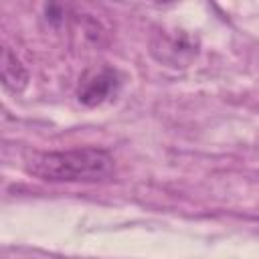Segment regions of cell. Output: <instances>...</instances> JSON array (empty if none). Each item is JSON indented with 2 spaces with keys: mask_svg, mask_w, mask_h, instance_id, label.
<instances>
[{
  "mask_svg": "<svg viewBox=\"0 0 259 259\" xmlns=\"http://www.w3.org/2000/svg\"><path fill=\"white\" fill-rule=\"evenodd\" d=\"M113 158L103 148H71L34 154L26 170L47 182H97L113 174Z\"/></svg>",
  "mask_w": 259,
  "mask_h": 259,
  "instance_id": "6da1fadb",
  "label": "cell"
},
{
  "mask_svg": "<svg viewBox=\"0 0 259 259\" xmlns=\"http://www.w3.org/2000/svg\"><path fill=\"white\" fill-rule=\"evenodd\" d=\"M152 55L170 67H186L196 57V42L182 30L162 32L152 40Z\"/></svg>",
  "mask_w": 259,
  "mask_h": 259,
  "instance_id": "3957f363",
  "label": "cell"
},
{
  "mask_svg": "<svg viewBox=\"0 0 259 259\" xmlns=\"http://www.w3.org/2000/svg\"><path fill=\"white\" fill-rule=\"evenodd\" d=\"M0 73H2V83L6 89L18 93L26 87L28 83V71L26 67L20 63V59L8 49H2V65H0Z\"/></svg>",
  "mask_w": 259,
  "mask_h": 259,
  "instance_id": "277c9868",
  "label": "cell"
},
{
  "mask_svg": "<svg viewBox=\"0 0 259 259\" xmlns=\"http://www.w3.org/2000/svg\"><path fill=\"white\" fill-rule=\"evenodd\" d=\"M119 87H121L119 71L109 65H101L83 75L79 89H77V99L87 107H95L115 97Z\"/></svg>",
  "mask_w": 259,
  "mask_h": 259,
  "instance_id": "7a4b0ae2",
  "label": "cell"
}]
</instances>
